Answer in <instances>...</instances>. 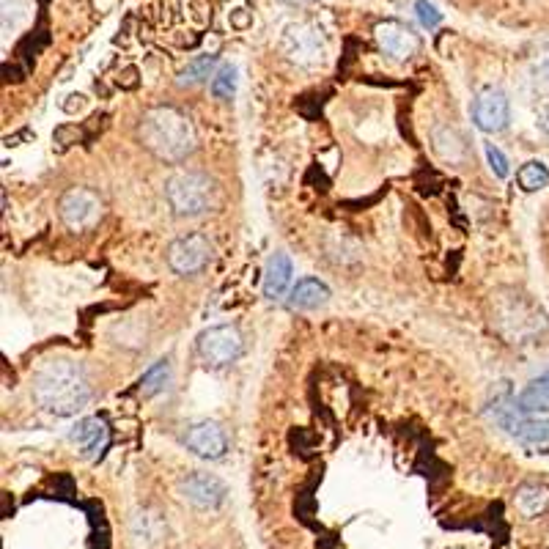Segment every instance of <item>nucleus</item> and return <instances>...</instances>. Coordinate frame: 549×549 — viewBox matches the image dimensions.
I'll list each match as a JSON object with an SVG mask.
<instances>
[{"label": "nucleus", "instance_id": "f3484780", "mask_svg": "<svg viewBox=\"0 0 549 549\" xmlns=\"http://www.w3.org/2000/svg\"><path fill=\"white\" fill-rule=\"evenodd\" d=\"M431 143L434 151L440 154L445 162H462L464 160V140L459 138V132H453L451 127H437L431 132Z\"/></svg>", "mask_w": 549, "mask_h": 549}, {"label": "nucleus", "instance_id": "4be33fe9", "mask_svg": "<svg viewBox=\"0 0 549 549\" xmlns=\"http://www.w3.org/2000/svg\"><path fill=\"white\" fill-rule=\"evenodd\" d=\"M415 14H418L420 25H423V28H429V31L431 28H437V25L442 22L440 9H437L431 0H418V3H415Z\"/></svg>", "mask_w": 549, "mask_h": 549}, {"label": "nucleus", "instance_id": "f03ea898", "mask_svg": "<svg viewBox=\"0 0 549 549\" xmlns=\"http://www.w3.org/2000/svg\"><path fill=\"white\" fill-rule=\"evenodd\" d=\"M138 140L162 162H182L198 146L190 119L176 108H151L138 124Z\"/></svg>", "mask_w": 549, "mask_h": 549}, {"label": "nucleus", "instance_id": "20e7f679", "mask_svg": "<svg viewBox=\"0 0 549 549\" xmlns=\"http://www.w3.org/2000/svg\"><path fill=\"white\" fill-rule=\"evenodd\" d=\"M242 349H245L242 333L231 324H217L198 335V355L212 368L231 366L242 355Z\"/></svg>", "mask_w": 549, "mask_h": 549}, {"label": "nucleus", "instance_id": "5701e85b", "mask_svg": "<svg viewBox=\"0 0 549 549\" xmlns=\"http://www.w3.org/2000/svg\"><path fill=\"white\" fill-rule=\"evenodd\" d=\"M486 160H489V168H492V173H495L497 179H508V173H511V168H508V157L497 149L495 143L486 146Z\"/></svg>", "mask_w": 549, "mask_h": 549}, {"label": "nucleus", "instance_id": "6e6552de", "mask_svg": "<svg viewBox=\"0 0 549 549\" xmlns=\"http://www.w3.org/2000/svg\"><path fill=\"white\" fill-rule=\"evenodd\" d=\"M209 259H212V245L201 234L179 237L168 248V264L179 275H195V272H201L209 264Z\"/></svg>", "mask_w": 549, "mask_h": 549}, {"label": "nucleus", "instance_id": "412c9836", "mask_svg": "<svg viewBox=\"0 0 549 549\" xmlns=\"http://www.w3.org/2000/svg\"><path fill=\"white\" fill-rule=\"evenodd\" d=\"M168 379H171V366L162 360V363L151 366L149 371L143 374V379H140V393H143V396H157V393L168 385Z\"/></svg>", "mask_w": 549, "mask_h": 549}, {"label": "nucleus", "instance_id": "b1692460", "mask_svg": "<svg viewBox=\"0 0 549 549\" xmlns=\"http://www.w3.org/2000/svg\"><path fill=\"white\" fill-rule=\"evenodd\" d=\"M533 86L541 94H549V55H544L536 69H533Z\"/></svg>", "mask_w": 549, "mask_h": 549}, {"label": "nucleus", "instance_id": "f257e3e1", "mask_svg": "<svg viewBox=\"0 0 549 549\" xmlns=\"http://www.w3.org/2000/svg\"><path fill=\"white\" fill-rule=\"evenodd\" d=\"M33 399L50 415L69 418L83 410L91 399L86 371L72 360L44 363L33 377Z\"/></svg>", "mask_w": 549, "mask_h": 549}, {"label": "nucleus", "instance_id": "9b49d317", "mask_svg": "<svg viewBox=\"0 0 549 549\" xmlns=\"http://www.w3.org/2000/svg\"><path fill=\"white\" fill-rule=\"evenodd\" d=\"M228 489L226 484L215 478V475L195 473L190 475L182 484V497L190 503V506L201 508V511H212V508H220L226 503Z\"/></svg>", "mask_w": 549, "mask_h": 549}, {"label": "nucleus", "instance_id": "a878e982", "mask_svg": "<svg viewBox=\"0 0 549 549\" xmlns=\"http://www.w3.org/2000/svg\"><path fill=\"white\" fill-rule=\"evenodd\" d=\"M66 99H69V102H64V105H61L66 113H77V110L86 108V97H83V94H69Z\"/></svg>", "mask_w": 549, "mask_h": 549}, {"label": "nucleus", "instance_id": "39448f33", "mask_svg": "<svg viewBox=\"0 0 549 549\" xmlns=\"http://www.w3.org/2000/svg\"><path fill=\"white\" fill-rule=\"evenodd\" d=\"M495 418L519 442H525L530 448H549V418H530L519 410L517 401L497 404Z\"/></svg>", "mask_w": 549, "mask_h": 549}, {"label": "nucleus", "instance_id": "423d86ee", "mask_svg": "<svg viewBox=\"0 0 549 549\" xmlns=\"http://www.w3.org/2000/svg\"><path fill=\"white\" fill-rule=\"evenodd\" d=\"M283 53L289 55V61L300 66H316L324 61L327 44H324L322 31L316 25H289L283 33Z\"/></svg>", "mask_w": 549, "mask_h": 549}, {"label": "nucleus", "instance_id": "a211bd4d", "mask_svg": "<svg viewBox=\"0 0 549 549\" xmlns=\"http://www.w3.org/2000/svg\"><path fill=\"white\" fill-rule=\"evenodd\" d=\"M517 182H519V187L525 190V193H539V190H544V187L549 184L547 165L539 160L525 162V165L519 168Z\"/></svg>", "mask_w": 549, "mask_h": 549}, {"label": "nucleus", "instance_id": "0eeeda50", "mask_svg": "<svg viewBox=\"0 0 549 549\" xmlns=\"http://www.w3.org/2000/svg\"><path fill=\"white\" fill-rule=\"evenodd\" d=\"M58 212H61V220H64L66 228L72 231H88L99 223L102 217V201H99L97 193H91L86 187H75L61 198L58 204Z\"/></svg>", "mask_w": 549, "mask_h": 549}, {"label": "nucleus", "instance_id": "bb28decb", "mask_svg": "<svg viewBox=\"0 0 549 549\" xmlns=\"http://www.w3.org/2000/svg\"><path fill=\"white\" fill-rule=\"evenodd\" d=\"M231 25H234V28H248V25H250V14H248V9L231 11Z\"/></svg>", "mask_w": 549, "mask_h": 549}, {"label": "nucleus", "instance_id": "4468645a", "mask_svg": "<svg viewBox=\"0 0 549 549\" xmlns=\"http://www.w3.org/2000/svg\"><path fill=\"white\" fill-rule=\"evenodd\" d=\"M514 506L525 519H536L549 511V486L544 484H522L514 495Z\"/></svg>", "mask_w": 549, "mask_h": 549}, {"label": "nucleus", "instance_id": "393cba45", "mask_svg": "<svg viewBox=\"0 0 549 549\" xmlns=\"http://www.w3.org/2000/svg\"><path fill=\"white\" fill-rule=\"evenodd\" d=\"M138 83L140 80H138V69H135V66H127V69L119 75L121 88H138Z\"/></svg>", "mask_w": 549, "mask_h": 549}, {"label": "nucleus", "instance_id": "dca6fc26", "mask_svg": "<svg viewBox=\"0 0 549 549\" xmlns=\"http://www.w3.org/2000/svg\"><path fill=\"white\" fill-rule=\"evenodd\" d=\"M291 261L289 256H283V253H275L267 264V275H264V294H267V300H278L283 297L291 286Z\"/></svg>", "mask_w": 549, "mask_h": 549}, {"label": "nucleus", "instance_id": "2eb2a0df", "mask_svg": "<svg viewBox=\"0 0 549 549\" xmlns=\"http://www.w3.org/2000/svg\"><path fill=\"white\" fill-rule=\"evenodd\" d=\"M327 300H330V289L316 278L300 280L289 294V305L294 311H313V308H319Z\"/></svg>", "mask_w": 549, "mask_h": 549}, {"label": "nucleus", "instance_id": "cd10ccee", "mask_svg": "<svg viewBox=\"0 0 549 549\" xmlns=\"http://www.w3.org/2000/svg\"><path fill=\"white\" fill-rule=\"evenodd\" d=\"M541 130H544L549 135V110H547V113H544V116H541Z\"/></svg>", "mask_w": 549, "mask_h": 549}, {"label": "nucleus", "instance_id": "1a4fd4ad", "mask_svg": "<svg viewBox=\"0 0 549 549\" xmlns=\"http://www.w3.org/2000/svg\"><path fill=\"white\" fill-rule=\"evenodd\" d=\"M511 119L508 97L500 88H484L473 105V121L481 132H503Z\"/></svg>", "mask_w": 549, "mask_h": 549}, {"label": "nucleus", "instance_id": "aec40b11", "mask_svg": "<svg viewBox=\"0 0 549 549\" xmlns=\"http://www.w3.org/2000/svg\"><path fill=\"white\" fill-rule=\"evenodd\" d=\"M212 94L217 99H231L237 94V66L223 64L212 77Z\"/></svg>", "mask_w": 549, "mask_h": 549}, {"label": "nucleus", "instance_id": "ddd939ff", "mask_svg": "<svg viewBox=\"0 0 549 549\" xmlns=\"http://www.w3.org/2000/svg\"><path fill=\"white\" fill-rule=\"evenodd\" d=\"M72 440L77 442V448L83 451L86 459H99L110 442V429L105 426V420L86 418L80 420L72 431Z\"/></svg>", "mask_w": 549, "mask_h": 549}, {"label": "nucleus", "instance_id": "9d476101", "mask_svg": "<svg viewBox=\"0 0 549 549\" xmlns=\"http://www.w3.org/2000/svg\"><path fill=\"white\" fill-rule=\"evenodd\" d=\"M187 448L195 453V456H201V459H209V462H215V459H223L228 451V437L226 431L220 423L215 420H201V423H195L187 429Z\"/></svg>", "mask_w": 549, "mask_h": 549}, {"label": "nucleus", "instance_id": "7ed1b4c3", "mask_svg": "<svg viewBox=\"0 0 549 549\" xmlns=\"http://www.w3.org/2000/svg\"><path fill=\"white\" fill-rule=\"evenodd\" d=\"M212 193L215 184L206 173L198 171H179L173 173L165 184V198L179 217H198L204 215L212 206Z\"/></svg>", "mask_w": 549, "mask_h": 549}, {"label": "nucleus", "instance_id": "f8f14e48", "mask_svg": "<svg viewBox=\"0 0 549 549\" xmlns=\"http://www.w3.org/2000/svg\"><path fill=\"white\" fill-rule=\"evenodd\" d=\"M377 42L382 47V53L393 58V61H410L412 55L418 53V36L401 25V22H379L377 25Z\"/></svg>", "mask_w": 549, "mask_h": 549}, {"label": "nucleus", "instance_id": "c85d7f7f", "mask_svg": "<svg viewBox=\"0 0 549 549\" xmlns=\"http://www.w3.org/2000/svg\"><path fill=\"white\" fill-rule=\"evenodd\" d=\"M283 3H291V6H302V3H311V0H283Z\"/></svg>", "mask_w": 549, "mask_h": 549}, {"label": "nucleus", "instance_id": "6ab92c4d", "mask_svg": "<svg viewBox=\"0 0 549 549\" xmlns=\"http://www.w3.org/2000/svg\"><path fill=\"white\" fill-rule=\"evenodd\" d=\"M217 58L215 55H201V58H195L187 64V69H182V75H179V83L182 86H198V83H206L212 75V69H215Z\"/></svg>", "mask_w": 549, "mask_h": 549}]
</instances>
